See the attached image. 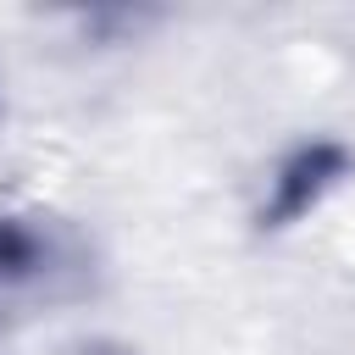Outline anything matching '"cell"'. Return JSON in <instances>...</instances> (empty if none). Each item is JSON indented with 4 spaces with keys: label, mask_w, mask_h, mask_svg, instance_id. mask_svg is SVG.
I'll return each instance as SVG.
<instances>
[{
    "label": "cell",
    "mask_w": 355,
    "mask_h": 355,
    "mask_svg": "<svg viewBox=\"0 0 355 355\" xmlns=\"http://www.w3.org/2000/svg\"><path fill=\"white\" fill-rule=\"evenodd\" d=\"M344 166H349V155H344L338 144H327V139L300 144V150L277 166V178H272V200H266L261 222H266V227H283V222L305 216V211L344 178Z\"/></svg>",
    "instance_id": "obj_1"
},
{
    "label": "cell",
    "mask_w": 355,
    "mask_h": 355,
    "mask_svg": "<svg viewBox=\"0 0 355 355\" xmlns=\"http://www.w3.org/2000/svg\"><path fill=\"white\" fill-rule=\"evenodd\" d=\"M78 355H116V349H105V344H94V349H78Z\"/></svg>",
    "instance_id": "obj_3"
},
{
    "label": "cell",
    "mask_w": 355,
    "mask_h": 355,
    "mask_svg": "<svg viewBox=\"0 0 355 355\" xmlns=\"http://www.w3.org/2000/svg\"><path fill=\"white\" fill-rule=\"evenodd\" d=\"M39 266V239L22 222H0V277H22Z\"/></svg>",
    "instance_id": "obj_2"
}]
</instances>
